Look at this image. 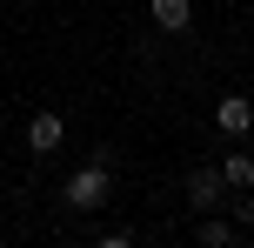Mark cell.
Instances as JSON below:
<instances>
[{
	"instance_id": "cell-5",
	"label": "cell",
	"mask_w": 254,
	"mask_h": 248,
	"mask_svg": "<svg viewBox=\"0 0 254 248\" xmlns=\"http://www.w3.org/2000/svg\"><path fill=\"white\" fill-rule=\"evenodd\" d=\"M147 13H154L161 34H188L194 27V0H147Z\"/></svg>"
},
{
	"instance_id": "cell-3",
	"label": "cell",
	"mask_w": 254,
	"mask_h": 248,
	"mask_svg": "<svg viewBox=\"0 0 254 248\" xmlns=\"http://www.w3.org/2000/svg\"><path fill=\"white\" fill-rule=\"evenodd\" d=\"M214 128L228 134V141H248V134H254V101H248V94H221V101H214Z\"/></svg>"
},
{
	"instance_id": "cell-9",
	"label": "cell",
	"mask_w": 254,
	"mask_h": 248,
	"mask_svg": "<svg viewBox=\"0 0 254 248\" xmlns=\"http://www.w3.org/2000/svg\"><path fill=\"white\" fill-rule=\"evenodd\" d=\"M54 248H74V242H54Z\"/></svg>"
},
{
	"instance_id": "cell-8",
	"label": "cell",
	"mask_w": 254,
	"mask_h": 248,
	"mask_svg": "<svg viewBox=\"0 0 254 248\" xmlns=\"http://www.w3.org/2000/svg\"><path fill=\"white\" fill-rule=\"evenodd\" d=\"M94 248H134V235H101Z\"/></svg>"
},
{
	"instance_id": "cell-2",
	"label": "cell",
	"mask_w": 254,
	"mask_h": 248,
	"mask_svg": "<svg viewBox=\"0 0 254 248\" xmlns=\"http://www.w3.org/2000/svg\"><path fill=\"white\" fill-rule=\"evenodd\" d=\"M181 195H188V208H194V215H214V208H221V201H228V195H234V188H228V181H221V168H194V174H188V181H181Z\"/></svg>"
},
{
	"instance_id": "cell-1",
	"label": "cell",
	"mask_w": 254,
	"mask_h": 248,
	"mask_svg": "<svg viewBox=\"0 0 254 248\" xmlns=\"http://www.w3.org/2000/svg\"><path fill=\"white\" fill-rule=\"evenodd\" d=\"M107 195H114V168H107V155H94L87 168H74V174L61 181V208H74V215L107 208Z\"/></svg>"
},
{
	"instance_id": "cell-6",
	"label": "cell",
	"mask_w": 254,
	"mask_h": 248,
	"mask_svg": "<svg viewBox=\"0 0 254 248\" xmlns=\"http://www.w3.org/2000/svg\"><path fill=\"white\" fill-rule=\"evenodd\" d=\"M194 242H201V248H234V222H228V215H201V228H194Z\"/></svg>"
},
{
	"instance_id": "cell-4",
	"label": "cell",
	"mask_w": 254,
	"mask_h": 248,
	"mask_svg": "<svg viewBox=\"0 0 254 248\" xmlns=\"http://www.w3.org/2000/svg\"><path fill=\"white\" fill-rule=\"evenodd\" d=\"M61 141H67V121L54 114V107H40V114L27 121V148H34V155H54Z\"/></svg>"
},
{
	"instance_id": "cell-7",
	"label": "cell",
	"mask_w": 254,
	"mask_h": 248,
	"mask_svg": "<svg viewBox=\"0 0 254 248\" xmlns=\"http://www.w3.org/2000/svg\"><path fill=\"white\" fill-rule=\"evenodd\" d=\"M221 181H228L234 195H248V188H254V155H241V148H234V155L221 161Z\"/></svg>"
}]
</instances>
